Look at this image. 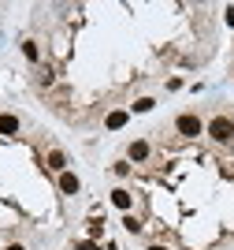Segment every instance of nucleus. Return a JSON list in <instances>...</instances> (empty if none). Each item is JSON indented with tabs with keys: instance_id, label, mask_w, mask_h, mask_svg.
<instances>
[{
	"instance_id": "9",
	"label": "nucleus",
	"mask_w": 234,
	"mask_h": 250,
	"mask_svg": "<svg viewBox=\"0 0 234 250\" xmlns=\"http://www.w3.org/2000/svg\"><path fill=\"white\" fill-rule=\"evenodd\" d=\"M22 56H26L30 63H37V60H41V49H37V42H30V38H26V42H22Z\"/></svg>"
},
{
	"instance_id": "3",
	"label": "nucleus",
	"mask_w": 234,
	"mask_h": 250,
	"mask_svg": "<svg viewBox=\"0 0 234 250\" xmlns=\"http://www.w3.org/2000/svg\"><path fill=\"white\" fill-rule=\"evenodd\" d=\"M149 153H153V146H149L145 138H134V142H130V149H126V161L142 165V161H149Z\"/></svg>"
},
{
	"instance_id": "5",
	"label": "nucleus",
	"mask_w": 234,
	"mask_h": 250,
	"mask_svg": "<svg viewBox=\"0 0 234 250\" xmlns=\"http://www.w3.org/2000/svg\"><path fill=\"white\" fill-rule=\"evenodd\" d=\"M112 206H115V209H123V213H130L134 194H130V190H123V187H115V190H112Z\"/></svg>"
},
{
	"instance_id": "13",
	"label": "nucleus",
	"mask_w": 234,
	"mask_h": 250,
	"mask_svg": "<svg viewBox=\"0 0 234 250\" xmlns=\"http://www.w3.org/2000/svg\"><path fill=\"white\" fill-rule=\"evenodd\" d=\"M115 176H130V161H119V165H115Z\"/></svg>"
},
{
	"instance_id": "7",
	"label": "nucleus",
	"mask_w": 234,
	"mask_h": 250,
	"mask_svg": "<svg viewBox=\"0 0 234 250\" xmlns=\"http://www.w3.org/2000/svg\"><path fill=\"white\" fill-rule=\"evenodd\" d=\"M0 135H19V116L0 112Z\"/></svg>"
},
{
	"instance_id": "16",
	"label": "nucleus",
	"mask_w": 234,
	"mask_h": 250,
	"mask_svg": "<svg viewBox=\"0 0 234 250\" xmlns=\"http://www.w3.org/2000/svg\"><path fill=\"white\" fill-rule=\"evenodd\" d=\"M149 250H171V247H163V243H153V247H149Z\"/></svg>"
},
{
	"instance_id": "8",
	"label": "nucleus",
	"mask_w": 234,
	"mask_h": 250,
	"mask_svg": "<svg viewBox=\"0 0 234 250\" xmlns=\"http://www.w3.org/2000/svg\"><path fill=\"white\" fill-rule=\"evenodd\" d=\"M49 168H52V172H67V157H63V149H49Z\"/></svg>"
},
{
	"instance_id": "12",
	"label": "nucleus",
	"mask_w": 234,
	"mask_h": 250,
	"mask_svg": "<svg viewBox=\"0 0 234 250\" xmlns=\"http://www.w3.org/2000/svg\"><path fill=\"white\" fill-rule=\"evenodd\" d=\"M101 235H104V224L101 220H90V239H101Z\"/></svg>"
},
{
	"instance_id": "4",
	"label": "nucleus",
	"mask_w": 234,
	"mask_h": 250,
	"mask_svg": "<svg viewBox=\"0 0 234 250\" xmlns=\"http://www.w3.org/2000/svg\"><path fill=\"white\" fill-rule=\"evenodd\" d=\"M60 190H63V194H78V190H82V179L74 176V172H60Z\"/></svg>"
},
{
	"instance_id": "11",
	"label": "nucleus",
	"mask_w": 234,
	"mask_h": 250,
	"mask_svg": "<svg viewBox=\"0 0 234 250\" xmlns=\"http://www.w3.org/2000/svg\"><path fill=\"white\" fill-rule=\"evenodd\" d=\"M123 228L130 231V235H138V231H142V220H138V217H130V213H126V217H123Z\"/></svg>"
},
{
	"instance_id": "2",
	"label": "nucleus",
	"mask_w": 234,
	"mask_h": 250,
	"mask_svg": "<svg viewBox=\"0 0 234 250\" xmlns=\"http://www.w3.org/2000/svg\"><path fill=\"white\" fill-rule=\"evenodd\" d=\"M175 131L182 138H197L204 131V124H201V116H194V112H182L179 120H175Z\"/></svg>"
},
{
	"instance_id": "6",
	"label": "nucleus",
	"mask_w": 234,
	"mask_h": 250,
	"mask_svg": "<svg viewBox=\"0 0 234 250\" xmlns=\"http://www.w3.org/2000/svg\"><path fill=\"white\" fill-rule=\"evenodd\" d=\"M126 120H130V112L115 108V112H108V116H104V127H108V131H119V127H126Z\"/></svg>"
},
{
	"instance_id": "1",
	"label": "nucleus",
	"mask_w": 234,
	"mask_h": 250,
	"mask_svg": "<svg viewBox=\"0 0 234 250\" xmlns=\"http://www.w3.org/2000/svg\"><path fill=\"white\" fill-rule=\"evenodd\" d=\"M204 131H208L216 142H231V138H234V120H231V116H212Z\"/></svg>"
},
{
	"instance_id": "15",
	"label": "nucleus",
	"mask_w": 234,
	"mask_h": 250,
	"mask_svg": "<svg viewBox=\"0 0 234 250\" xmlns=\"http://www.w3.org/2000/svg\"><path fill=\"white\" fill-rule=\"evenodd\" d=\"M4 250H26V247H22V243H8Z\"/></svg>"
},
{
	"instance_id": "10",
	"label": "nucleus",
	"mask_w": 234,
	"mask_h": 250,
	"mask_svg": "<svg viewBox=\"0 0 234 250\" xmlns=\"http://www.w3.org/2000/svg\"><path fill=\"white\" fill-rule=\"evenodd\" d=\"M153 108H156V101H153V97H138V101L130 104V112H153Z\"/></svg>"
},
{
	"instance_id": "14",
	"label": "nucleus",
	"mask_w": 234,
	"mask_h": 250,
	"mask_svg": "<svg viewBox=\"0 0 234 250\" xmlns=\"http://www.w3.org/2000/svg\"><path fill=\"white\" fill-rule=\"evenodd\" d=\"M223 19H227V26H234V8H227V11H223Z\"/></svg>"
}]
</instances>
